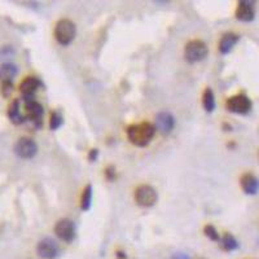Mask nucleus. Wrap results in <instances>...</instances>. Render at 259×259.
Returning <instances> with one entry per match:
<instances>
[{"label":"nucleus","instance_id":"2","mask_svg":"<svg viewBox=\"0 0 259 259\" xmlns=\"http://www.w3.org/2000/svg\"><path fill=\"white\" fill-rule=\"evenodd\" d=\"M76 35V28L71 20L61 19L56 22L55 38L61 46H69Z\"/></svg>","mask_w":259,"mask_h":259},{"label":"nucleus","instance_id":"10","mask_svg":"<svg viewBox=\"0 0 259 259\" xmlns=\"http://www.w3.org/2000/svg\"><path fill=\"white\" fill-rule=\"evenodd\" d=\"M37 253L43 259H55L60 253V247L55 240L46 237L39 241L37 246Z\"/></svg>","mask_w":259,"mask_h":259},{"label":"nucleus","instance_id":"12","mask_svg":"<svg viewBox=\"0 0 259 259\" xmlns=\"http://www.w3.org/2000/svg\"><path fill=\"white\" fill-rule=\"evenodd\" d=\"M155 128L162 135H168L175 127V118L170 112H159L155 116Z\"/></svg>","mask_w":259,"mask_h":259},{"label":"nucleus","instance_id":"7","mask_svg":"<svg viewBox=\"0 0 259 259\" xmlns=\"http://www.w3.org/2000/svg\"><path fill=\"white\" fill-rule=\"evenodd\" d=\"M55 233L60 240L66 242V244L73 242L74 238H75V226H74V222L67 219V218L60 219L56 223Z\"/></svg>","mask_w":259,"mask_h":259},{"label":"nucleus","instance_id":"6","mask_svg":"<svg viewBox=\"0 0 259 259\" xmlns=\"http://www.w3.org/2000/svg\"><path fill=\"white\" fill-rule=\"evenodd\" d=\"M15 153L22 159L34 158L38 153L37 143L30 137H21L15 145Z\"/></svg>","mask_w":259,"mask_h":259},{"label":"nucleus","instance_id":"14","mask_svg":"<svg viewBox=\"0 0 259 259\" xmlns=\"http://www.w3.org/2000/svg\"><path fill=\"white\" fill-rule=\"evenodd\" d=\"M240 40V37L235 33H226L220 38L219 44H218V49L222 55H228L231 51L236 47V44Z\"/></svg>","mask_w":259,"mask_h":259},{"label":"nucleus","instance_id":"1","mask_svg":"<svg viewBox=\"0 0 259 259\" xmlns=\"http://www.w3.org/2000/svg\"><path fill=\"white\" fill-rule=\"evenodd\" d=\"M155 128L154 125L149 122H141L136 125H131L127 127V137L135 146H146L154 137Z\"/></svg>","mask_w":259,"mask_h":259},{"label":"nucleus","instance_id":"8","mask_svg":"<svg viewBox=\"0 0 259 259\" xmlns=\"http://www.w3.org/2000/svg\"><path fill=\"white\" fill-rule=\"evenodd\" d=\"M43 87V83L37 76H26L20 84V91L22 94L24 101L35 100V94Z\"/></svg>","mask_w":259,"mask_h":259},{"label":"nucleus","instance_id":"21","mask_svg":"<svg viewBox=\"0 0 259 259\" xmlns=\"http://www.w3.org/2000/svg\"><path fill=\"white\" fill-rule=\"evenodd\" d=\"M204 233L207 238H210L211 241H220V235L218 233L217 228L213 226V224H206L204 227Z\"/></svg>","mask_w":259,"mask_h":259},{"label":"nucleus","instance_id":"5","mask_svg":"<svg viewBox=\"0 0 259 259\" xmlns=\"http://www.w3.org/2000/svg\"><path fill=\"white\" fill-rule=\"evenodd\" d=\"M157 200H158V195L152 186L143 184V186L137 187L135 191V201L139 206L150 207L157 202Z\"/></svg>","mask_w":259,"mask_h":259},{"label":"nucleus","instance_id":"3","mask_svg":"<svg viewBox=\"0 0 259 259\" xmlns=\"http://www.w3.org/2000/svg\"><path fill=\"white\" fill-rule=\"evenodd\" d=\"M207 53H209V49H207L206 43L200 39L188 42L186 49H184V56H186V60L189 64H196V62L202 61V60L206 58Z\"/></svg>","mask_w":259,"mask_h":259},{"label":"nucleus","instance_id":"15","mask_svg":"<svg viewBox=\"0 0 259 259\" xmlns=\"http://www.w3.org/2000/svg\"><path fill=\"white\" fill-rule=\"evenodd\" d=\"M19 73V69L15 64L6 62L0 65V82L2 83H12L15 76Z\"/></svg>","mask_w":259,"mask_h":259},{"label":"nucleus","instance_id":"23","mask_svg":"<svg viewBox=\"0 0 259 259\" xmlns=\"http://www.w3.org/2000/svg\"><path fill=\"white\" fill-rule=\"evenodd\" d=\"M105 177H107L109 180L114 179V177H116V172H114L113 166H110V167H108L107 170H105Z\"/></svg>","mask_w":259,"mask_h":259},{"label":"nucleus","instance_id":"16","mask_svg":"<svg viewBox=\"0 0 259 259\" xmlns=\"http://www.w3.org/2000/svg\"><path fill=\"white\" fill-rule=\"evenodd\" d=\"M8 118L11 119V122L15 125H21L25 122L26 117L21 113V107H20V100H13L12 104L8 108Z\"/></svg>","mask_w":259,"mask_h":259},{"label":"nucleus","instance_id":"20","mask_svg":"<svg viewBox=\"0 0 259 259\" xmlns=\"http://www.w3.org/2000/svg\"><path fill=\"white\" fill-rule=\"evenodd\" d=\"M64 125V117L60 112L55 110V112H52L51 114V119H49V128H51L52 131H55V130H58V128L61 127Z\"/></svg>","mask_w":259,"mask_h":259},{"label":"nucleus","instance_id":"19","mask_svg":"<svg viewBox=\"0 0 259 259\" xmlns=\"http://www.w3.org/2000/svg\"><path fill=\"white\" fill-rule=\"evenodd\" d=\"M219 242L222 245L223 250H226V251H233V250L238 249V241L231 233H224L220 237Z\"/></svg>","mask_w":259,"mask_h":259},{"label":"nucleus","instance_id":"22","mask_svg":"<svg viewBox=\"0 0 259 259\" xmlns=\"http://www.w3.org/2000/svg\"><path fill=\"white\" fill-rule=\"evenodd\" d=\"M13 92V83H2V94L4 98H10Z\"/></svg>","mask_w":259,"mask_h":259},{"label":"nucleus","instance_id":"11","mask_svg":"<svg viewBox=\"0 0 259 259\" xmlns=\"http://www.w3.org/2000/svg\"><path fill=\"white\" fill-rule=\"evenodd\" d=\"M254 2L249 0H241L236 8V19L241 22H251L255 19V10H254Z\"/></svg>","mask_w":259,"mask_h":259},{"label":"nucleus","instance_id":"25","mask_svg":"<svg viewBox=\"0 0 259 259\" xmlns=\"http://www.w3.org/2000/svg\"><path fill=\"white\" fill-rule=\"evenodd\" d=\"M171 259H191L188 254L186 253H175L174 255L171 256Z\"/></svg>","mask_w":259,"mask_h":259},{"label":"nucleus","instance_id":"18","mask_svg":"<svg viewBox=\"0 0 259 259\" xmlns=\"http://www.w3.org/2000/svg\"><path fill=\"white\" fill-rule=\"evenodd\" d=\"M92 197H94V189H92L91 184H89L83 189L82 197H80V209L83 211H89L91 209Z\"/></svg>","mask_w":259,"mask_h":259},{"label":"nucleus","instance_id":"9","mask_svg":"<svg viewBox=\"0 0 259 259\" xmlns=\"http://www.w3.org/2000/svg\"><path fill=\"white\" fill-rule=\"evenodd\" d=\"M25 109H26V117L33 122V125L37 128H42L43 114H44L42 104L38 103L37 100L25 101Z\"/></svg>","mask_w":259,"mask_h":259},{"label":"nucleus","instance_id":"24","mask_svg":"<svg viewBox=\"0 0 259 259\" xmlns=\"http://www.w3.org/2000/svg\"><path fill=\"white\" fill-rule=\"evenodd\" d=\"M99 157V149H91L89 153V159L90 162H95Z\"/></svg>","mask_w":259,"mask_h":259},{"label":"nucleus","instance_id":"17","mask_svg":"<svg viewBox=\"0 0 259 259\" xmlns=\"http://www.w3.org/2000/svg\"><path fill=\"white\" fill-rule=\"evenodd\" d=\"M202 105L204 109L206 110L207 113H213L217 107V101H215V96L211 89H206L202 94Z\"/></svg>","mask_w":259,"mask_h":259},{"label":"nucleus","instance_id":"13","mask_svg":"<svg viewBox=\"0 0 259 259\" xmlns=\"http://www.w3.org/2000/svg\"><path fill=\"white\" fill-rule=\"evenodd\" d=\"M241 188L244 191V193L249 196H255L259 192V179L254 174L246 172L241 177L240 179Z\"/></svg>","mask_w":259,"mask_h":259},{"label":"nucleus","instance_id":"4","mask_svg":"<svg viewBox=\"0 0 259 259\" xmlns=\"http://www.w3.org/2000/svg\"><path fill=\"white\" fill-rule=\"evenodd\" d=\"M226 108L231 113L245 116V114L250 113V110L253 108V103L249 99V96H246L245 94H237L231 96L227 100Z\"/></svg>","mask_w":259,"mask_h":259}]
</instances>
